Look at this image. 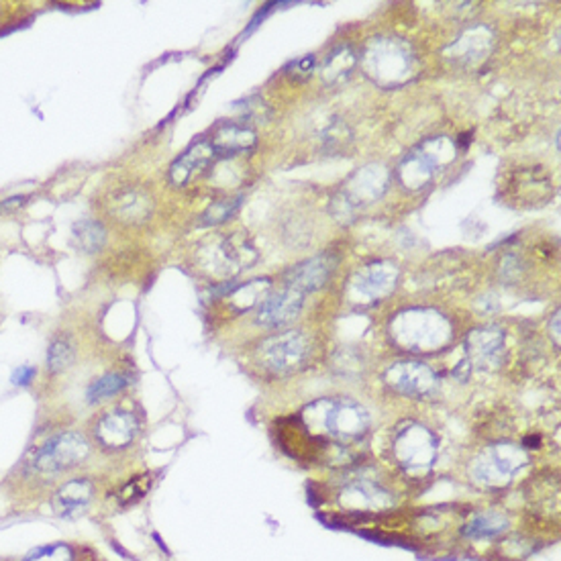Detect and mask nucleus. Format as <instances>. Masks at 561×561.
Returning a JSON list of instances; mask_svg holds the SVG:
<instances>
[{"label": "nucleus", "mask_w": 561, "mask_h": 561, "mask_svg": "<svg viewBox=\"0 0 561 561\" xmlns=\"http://www.w3.org/2000/svg\"><path fill=\"white\" fill-rule=\"evenodd\" d=\"M396 453L404 466H427L433 461L435 445L422 429H411L398 437Z\"/></svg>", "instance_id": "obj_10"}, {"label": "nucleus", "mask_w": 561, "mask_h": 561, "mask_svg": "<svg viewBox=\"0 0 561 561\" xmlns=\"http://www.w3.org/2000/svg\"><path fill=\"white\" fill-rule=\"evenodd\" d=\"M239 202H218L207 210V223H223L225 218H229L233 215V210L237 208Z\"/></svg>", "instance_id": "obj_22"}, {"label": "nucleus", "mask_w": 561, "mask_h": 561, "mask_svg": "<svg viewBox=\"0 0 561 561\" xmlns=\"http://www.w3.org/2000/svg\"><path fill=\"white\" fill-rule=\"evenodd\" d=\"M74 239L76 246L86 254H96L107 241V231L99 221H78L74 225Z\"/></svg>", "instance_id": "obj_16"}, {"label": "nucleus", "mask_w": 561, "mask_h": 561, "mask_svg": "<svg viewBox=\"0 0 561 561\" xmlns=\"http://www.w3.org/2000/svg\"><path fill=\"white\" fill-rule=\"evenodd\" d=\"M74 362V345L68 337H55L47 349V370L58 373L70 368Z\"/></svg>", "instance_id": "obj_18"}, {"label": "nucleus", "mask_w": 561, "mask_h": 561, "mask_svg": "<svg viewBox=\"0 0 561 561\" xmlns=\"http://www.w3.org/2000/svg\"><path fill=\"white\" fill-rule=\"evenodd\" d=\"M368 72L382 84L402 82L411 70V55L396 42L373 44L368 52Z\"/></svg>", "instance_id": "obj_3"}, {"label": "nucleus", "mask_w": 561, "mask_h": 561, "mask_svg": "<svg viewBox=\"0 0 561 561\" xmlns=\"http://www.w3.org/2000/svg\"><path fill=\"white\" fill-rule=\"evenodd\" d=\"M125 386H127L125 376H121V373H107V376L94 380L92 384L88 386L86 396L91 402H99V401H104V398L119 394Z\"/></svg>", "instance_id": "obj_19"}, {"label": "nucleus", "mask_w": 561, "mask_h": 561, "mask_svg": "<svg viewBox=\"0 0 561 561\" xmlns=\"http://www.w3.org/2000/svg\"><path fill=\"white\" fill-rule=\"evenodd\" d=\"M394 280H396L394 266L378 264L370 266V270L362 276L360 282H357V288L368 296H382L394 286Z\"/></svg>", "instance_id": "obj_14"}, {"label": "nucleus", "mask_w": 561, "mask_h": 561, "mask_svg": "<svg viewBox=\"0 0 561 561\" xmlns=\"http://www.w3.org/2000/svg\"><path fill=\"white\" fill-rule=\"evenodd\" d=\"M471 355L482 365H490L496 362V357L502 352V335L500 331L488 329V331H478L469 339Z\"/></svg>", "instance_id": "obj_15"}, {"label": "nucleus", "mask_w": 561, "mask_h": 561, "mask_svg": "<svg viewBox=\"0 0 561 561\" xmlns=\"http://www.w3.org/2000/svg\"><path fill=\"white\" fill-rule=\"evenodd\" d=\"M88 447L86 439L70 430V433H62L53 437L50 443H45L42 450L37 451L34 466L35 469L44 471V474H58V471L70 469L82 463L88 458Z\"/></svg>", "instance_id": "obj_1"}, {"label": "nucleus", "mask_w": 561, "mask_h": 561, "mask_svg": "<svg viewBox=\"0 0 561 561\" xmlns=\"http://www.w3.org/2000/svg\"><path fill=\"white\" fill-rule=\"evenodd\" d=\"M34 378H35V370L31 368V365H21V368H17L13 373V384L27 386Z\"/></svg>", "instance_id": "obj_24"}, {"label": "nucleus", "mask_w": 561, "mask_h": 561, "mask_svg": "<svg viewBox=\"0 0 561 561\" xmlns=\"http://www.w3.org/2000/svg\"><path fill=\"white\" fill-rule=\"evenodd\" d=\"M508 527V520L496 515V512H484V515L476 517L471 523L466 527V535L471 537H492L502 533L504 528Z\"/></svg>", "instance_id": "obj_20"}, {"label": "nucleus", "mask_w": 561, "mask_h": 561, "mask_svg": "<svg viewBox=\"0 0 561 561\" xmlns=\"http://www.w3.org/2000/svg\"><path fill=\"white\" fill-rule=\"evenodd\" d=\"M210 145L217 156H235V153L247 151L256 145V133L251 129L235 123H227L218 127Z\"/></svg>", "instance_id": "obj_12"}, {"label": "nucleus", "mask_w": 561, "mask_h": 561, "mask_svg": "<svg viewBox=\"0 0 561 561\" xmlns=\"http://www.w3.org/2000/svg\"><path fill=\"white\" fill-rule=\"evenodd\" d=\"M355 66V55L349 47H339V50L329 55V60L324 62V80L329 82H339L349 76V72Z\"/></svg>", "instance_id": "obj_17"}, {"label": "nucleus", "mask_w": 561, "mask_h": 561, "mask_svg": "<svg viewBox=\"0 0 561 561\" xmlns=\"http://www.w3.org/2000/svg\"><path fill=\"white\" fill-rule=\"evenodd\" d=\"M25 561H72V551L68 545L63 543L45 545V547H37L31 551Z\"/></svg>", "instance_id": "obj_21"}, {"label": "nucleus", "mask_w": 561, "mask_h": 561, "mask_svg": "<svg viewBox=\"0 0 561 561\" xmlns=\"http://www.w3.org/2000/svg\"><path fill=\"white\" fill-rule=\"evenodd\" d=\"M333 266L335 264H333V259L329 256L308 259V262L296 266L295 270L288 274V288H295L298 292L321 288L323 284L329 280Z\"/></svg>", "instance_id": "obj_11"}, {"label": "nucleus", "mask_w": 561, "mask_h": 561, "mask_svg": "<svg viewBox=\"0 0 561 561\" xmlns=\"http://www.w3.org/2000/svg\"><path fill=\"white\" fill-rule=\"evenodd\" d=\"M109 210L121 223L140 225L151 217L153 202L148 197V192L140 189H123L111 198Z\"/></svg>", "instance_id": "obj_8"}, {"label": "nucleus", "mask_w": 561, "mask_h": 561, "mask_svg": "<svg viewBox=\"0 0 561 561\" xmlns=\"http://www.w3.org/2000/svg\"><path fill=\"white\" fill-rule=\"evenodd\" d=\"M137 422L129 412H109L96 422L94 437L107 450H123L135 439Z\"/></svg>", "instance_id": "obj_6"}, {"label": "nucleus", "mask_w": 561, "mask_h": 561, "mask_svg": "<svg viewBox=\"0 0 561 561\" xmlns=\"http://www.w3.org/2000/svg\"><path fill=\"white\" fill-rule=\"evenodd\" d=\"M259 355H262L266 368H270L272 372L278 373H290L298 370L300 365L306 362L308 343L305 335L290 331L284 333V335L266 341Z\"/></svg>", "instance_id": "obj_2"}, {"label": "nucleus", "mask_w": 561, "mask_h": 561, "mask_svg": "<svg viewBox=\"0 0 561 561\" xmlns=\"http://www.w3.org/2000/svg\"><path fill=\"white\" fill-rule=\"evenodd\" d=\"M368 422V412L362 406L345 401L327 402V411L323 412V429L327 430V435L343 441L363 435Z\"/></svg>", "instance_id": "obj_4"}, {"label": "nucleus", "mask_w": 561, "mask_h": 561, "mask_svg": "<svg viewBox=\"0 0 561 561\" xmlns=\"http://www.w3.org/2000/svg\"><path fill=\"white\" fill-rule=\"evenodd\" d=\"M92 492H94V488L91 482H88V479H82V478L72 479V482L63 484L60 488V492L55 494V507H58V510L62 512L82 508L86 507L88 500L92 498Z\"/></svg>", "instance_id": "obj_13"}, {"label": "nucleus", "mask_w": 561, "mask_h": 561, "mask_svg": "<svg viewBox=\"0 0 561 561\" xmlns=\"http://www.w3.org/2000/svg\"><path fill=\"white\" fill-rule=\"evenodd\" d=\"M388 384L406 394H429L437 386L435 373L422 363H396L386 373Z\"/></svg>", "instance_id": "obj_7"}, {"label": "nucleus", "mask_w": 561, "mask_h": 561, "mask_svg": "<svg viewBox=\"0 0 561 561\" xmlns=\"http://www.w3.org/2000/svg\"><path fill=\"white\" fill-rule=\"evenodd\" d=\"M300 308H303V292L295 288H286L278 295L267 296L257 311V321L264 327H282L290 321H295Z\"/></svg>", "instance_id": "obj_5"}, {"label": "nucleus", "mask_w": 561, "mask_h": 561, "mask_svg": "<svg viewBox=\"0 0 561 561\" xmlns=\"http://www.w3.org/2000/svg\"><path fill=\"white\" fill-rule=\"evenodd\" d=\"M143 492H145V486H140V482H131V484H127L125 488H123V492H121V502H133V500H137V498H141L143 496Z\"/></svg>", "instance_id": "obj_23"}, {"label": "nucleus", "mask_w": 561, "mask_h": 561, "mask_svg": "<svg viewBox=\"0 0 561 561\" xmlns=\"http://www.w3.org/2000/svg\"><path fill=\"white\" fill-rule=\"evenodd\" d=\"M217 153L210 141L194 143L192 148L184 151L182 156L174 161L172 168H169V180H172L174 186H184L194 174L200 172L202 168H207Z\"/></svg>", "instance_id": "obj_9"}]
</instances>
